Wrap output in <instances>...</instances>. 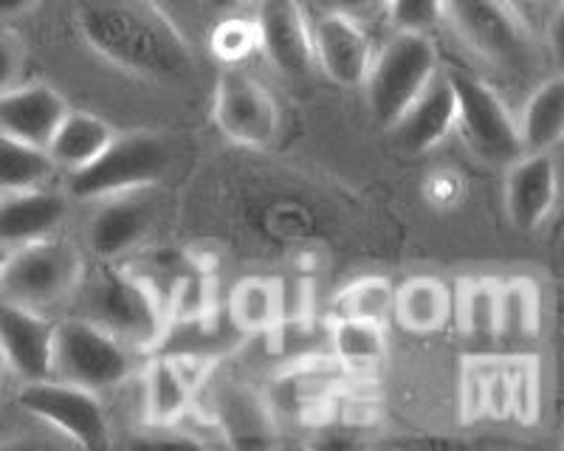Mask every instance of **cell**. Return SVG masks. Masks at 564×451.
<instances>
[{
    "label": "cell",
    "mask_w": 564,
    "mask_h": 451,
    "mask_svg": "<svg viewBox=\"0 0 564 451\" xmlns=\"http://www.w3.org/2000/svg\"><path fill=\"white\" fill-rule=\"evenodd\" d=\"M40 0H0V20L18 18V14H26L29 9L37 7Z\"/></svg>",
    "instance_id": "obj_38"
},
{
    "label": "cell",
    "mask_w": 564,
    "mask_h": 451,
    "mask_svg": "<svg viewBox=\"0 0 564 451\" xmlns=\"http://www.w3.org/2000/svg\"><path fill=\"white\" fill-rule=\"evenodd\" d=\"M522 153H553L564 135V82L562 77L542 79L525 99L520 119Z\"/></svg>",
    "instance_id": "obj_22"
},
{
    "label": "cell",
    "mask_w": 564,
    "mask_h": 451,
    "mask_svg": "<svg viewBox=\"0 0 564 451\" xmlns=\"http://www.w3.org/2000/svg\"><path fill=\"white\" fill-rule=\"evenodd\" d=\"M135 355V350L83 316H65L54 322L52 378L65 384H77L99 395L122 387L139 373Z\"/></svg>",
    "instance_id": "obj_6"
},
{
    "label": "cell",
    "mask_w": 564,
    "mask_h": 451,
    "mask_svg": "<svg viewBox=\"0 0 564 451\" xmlns=\"http://www.w3.org/2000/svg\"><path fill=\"white\" fill-rule=\"evenodd\" d=\"M215 420L231 449H269L274 446V406L257 389L231 384L215 400Z\"/></svg>",
    "instance_id": "obj_19"
},
{
    "label": "cell",
    "mask_w": 564,
    "mask_h": 451,
    "mask_svg": "<svg viewBox=\"0 0 564 451\" xmlns=\"http://www.w3.org/2000/svg\"><path fill=\"white\" fill-rule=\"evenodd\" d=\"M508 384H511V418L520 424H533L542 400V375L533 355H508Z\"/></svg>",
    "instance_id": "obj_31"
},
{
    "label": "cell",
    "mask_w": 564,
    "mask_h": 451,
    "mask_svg": "<svg viewBox=\"0 0 564 451\" xmlns=\"http://www.w3.org/2000/svg\"><path fill=\"white\" fill-rule=\"evenodd\" d=\"M215 124L240 147H269L280 135V105L257 77L226 65L215 85Z\"/></svg>",
    "instance_id": "obj_11"
},
{
    "label": "cell",
    "mask_w": 564,
    "mask_h": 451,
    "mask_svg": "<svg viewBox=\"0 0 564 451\" xmlns=\"http://www.w3.org/2000/svg\"><path fill=\"white\" fill-rule=\"evenodd\" d=\"M164 310H167V324L175 322H195L204 316L215 314V285L204 268H184L170 285L167 299H164Z\"/></svg>",
    "instance_id": "obj_29"
},
{
    "label": "cell",
    "mask_w": 564,
    "mask_h": 451,
    "mask_svg": "<svg viewBox=\"0 0 564 451\" xmlns=\"http://www.w3.org/2000/svg\"><path fill=\"white\" fill-rule=\"evenodd\" d=\"M437 68H441V57L430 34L392 32L390 40L372 54L370 72L361 82L367 90L372 122L384 130L390 128Z\"/></svg>",
    "instance_id": "obj_7"
},
{
    "label": "cell",
    "mask_w": 564,
    "mask_h": 451,
    "mask_svg": "<svg viewBox=\"0 0 564 451\" xmlns=\"http://www.w3.org/2000/svg\"><path fill=\"white\" fill-rule=\"evenodd\" d=\"M212 52L224 65H240L257 52V34L251 20L226 18L212 34Z\"/></svg>",
    "instance_id": "obj_33"
},
{
    "label": "cell",
    "mask_w": 564,
    "mask_h": 451,
    "mask_svg": "<svg viewBox=\"0 0 564 451\" xmlns=\"http://www.w3.org/2000/svg\"><path fill=\"white\" fill-rule=\"evenodd\" d=\"M452 316H457L468 342L494 344L500 324V279L471 277L457 285L452 294Z\"/></svg>",
    "instance_id": "obj_25"
},
{
    "label": "cell",
    "mask_w": 564,
    "mask_h": 451,
    "mask_svg": "<svg viewBox=\"0 0 564 451\" xmlns=\"http://www.w3.org/2000/svg\"><path fill=\"white\" fill-rule=\"evenodd\" d=\"M18 404L23 413L37 418L40 424L59 432L79 449H108L113 443L110 418L99 393L57 378H40L23 384Z\"/></svg>",
    "instance_id": "obj_9"
},
{
    "label": "cell",
    "mask_w": 564,
    "mask_h": 451,
    "mask_svg": "<svg viewBox=\"0 0 564 451\" xmlns=\"http://www.w3.org/2000/svg\"><path fill=\"white\" fill-rule=\"evenodd\" d=\"M392 316L410 333H437L452 319V290L437 277L421 274L395 288Z\"/></svg>",
    "instance_id": "obj_21"
},
{
    "label": "cell",
    "mask_w": 564,
    "mask_h": 451,
    "mask_svg": "<svg viewBox=\"0 0 564 451\" xmlns=\"http://www.w3.org/2000/svg\"><path fill=\"white\" fill-rule=\"evenodd\" d=\"M85 220V245L99 263H119L153 234L164 215V193L153 187L128 189L94 200Z\"/></svg>",
    "instance_id": "obj_10"
},
{
    "label": "cell",
    "mask_w": 564,
    "mask_h": 451,
    "mask_svg": "<svg viewBox=\"0 0 564 451\" xmlns=\"http://www.w3.org/2000/svg\"><path fill=\"white\" fill-rule=\"evenodd\" d=\"M491 355H466L460 367V415L466 424L486 418V381Z\"/></svg>",
    "instance_id": "obj_34"
},
{
    "label": "cell",
    "mask_w": 564,
    "mask_h": 451,
    "mask_svg": "<svg viewBox=\"0 0 564 451\" xmlns=\"http://www.w3.org/2000/svg\"><path fill=\"white\" fill-rule=\"evenodd\" d=\"M7 257H9V249H7V245H0V268H3Z\"/></svg>",
    "instance_id": "obj_40"
},
{
    "label": "cell",
    "mask_w": 564,
    "mask_h": 451,
    "mask_svg": "<svg viewBox=\"0 0 564 451\" xmlns=\"http://www.w3.org/2000/svg\"><path fill=\"white\" fill-rule=\"evenodd\" d=\"M70 212V198L54 189L34 187L23 193L0 195V245L37 243L54 238Z\"/></svg>",
    "instance_id": "obj_18"
},
{
    "label": "cell",
    "mask_w": 564,
    "mask_h": 451,
    "mask_svg": "<svg viewBox=\"0 0 564 451\" xmlns=\"http://www.w3.org/2000/svg\"><path fill=\"white\" fill-rule=\"evenodd\" d=\"M257 48L282 77H308L316 68L311 18L300 0H260L254 12Z\"/></svg>",
    "instance_id": "obj_12"
},
{
    "label": "cell",
    "mask_w": 564,
    "mask_h": 451,
    "mask_svg": "<svg viewBox=\"0 0 564 451\" xmlns=\"http://www.w3.org/2000/svg\"><path fill=\"white\" fill-rule=\"evenodd\" d=\"M74 23L90 52L124 74L153 82H184L195 52L155 0H77Z\"/></svg>",
    "instance_id": "obj_1"
},
{
    "label": "cell",
    "mask_w": 564,
    "mask_h": 451,
    "mask_svg": "<svg viewBox=\"0 0 564 451\" xmlns=\"http://www.w3.org/2000/svg\"><path fill=\"white\" fill-rule=\"evenodd\" d=\"M455 130V88L446 68H437L423 90L387 128L392 144L406 155H421L446 142Z\"/></svg>",
    "instance_id": "obj_13"
},
{
    "label": "cell",
    "mask_w": 564,
    "mask_h": 451,
    "mask_svg": "<svg viewBox=\"0 0 564 451\" xmlns=\"http://www.w3.org/2000/svg\"><path fill=\"white\" fill-rule=\"evenodd\" d=\"M85 274V257L77 245L63 238L9 249L0 268V299L32 310H48L74 297Z\"/></svg>",
    "instance_id": "obj_5"
},
{
    "label": "cell",
    "mask_w": 564,
    "mask_h": 451,
    "mask_svg": "<svg viewBox=\"0 0 564 451\" xmlns=\"http://www.w3.org/2000/svg\"><path fill=\"white\" fill-rule=\"evenodd\" d=\"M226 316L240 336L271 333L282 322V283L271 277H243L229 290Z\"/></svg>",
    "instance_id": "obj_23"
},
{
    "label": "cell",
    "mask_w": 564,
    "mask_h": 451,
    "mask_svg": "<svg viewBox=\"0 0 564 451\" xmlns=\"http://www.w3.org/2000/svg\"><path fill=\"white\" fill-rule=\"evenodd\" d=\"M68 110L63 94L52 85H14L12 90L0 94V133L45 150Z\"/></svg>",
    "instance_id": "obj_17"
},
{
    "label": "cell",
    "mask_w": 564,
    "mask_h": 451,
    "mask_svg": "<svg viewBox=\"0 0 564 451\" xmlns=\"http://www.w3.org/2000/svg\"><path fill=\"white\" fill-rule=\"evenodd\" d=\"M314 7L322 14H341L367 26L376 18H384L387 0H314Z\"/></svg>",
    "instance_id": "obj_37"
},
{
    "label": "cell",
    "mask_w": 564,
    "mask_h": 451,
    "mask_svg": "<svg viewBox=\"0 0 564 451\" xmlns=\"http://www.w3.org/2000/svg\"><path fill=\"white\" fill-rule=\"evenodd\" d=\"M558 200V164L553 153H522L508 164L506 215L517 232H536Z\"/></svg>",
    "instance_id": "obj_16"
},
{
    "label": "cell",
    "mask_w": 564,
    "mask_h": 451,
    "mask_svg": "<svg viewBox=\"0 0 564 451\" xmlns=\"http://www.w3.org/2000/svg\"><path fill=\"white\" fill-rule=\"evenodd\" d=\"M336 305H339V316L387 324L392 316V305H395V285L379 274L359 277L341 290L336 297Z\"/></svg>",
    "instance_id": "obj_30"
},
{
    "label": "cell",
    "mask_w": 564,
    "mask_h": 451,
    "mask_svg": "<svg viewBox=\"0 0 564 451\" xmlns=\"http://www.w3.org/2000/svg\"><path fill=\"white\" fill-rule=\"evenodd\" d=\"M54 319L43 310L0 299V361L26 381L52 378Z\"/></svg>",
    "instance_id": "obj_14"
},
{
    "label": "cell",
    "mask_w": 564,
    "mask_h": 451,
    "mask_svg": "<svg viewBox=\"0 0 564 451\" xmlns=\"http://www.w3.org/2000/svg\"><path fill=\"white\" fill-rule=\"evenodd\" d=\"M384 18L392 32L432 34L443 23V0H387Z\"/></svg>",
    "instance_id": "obj_32"
},
{
    "label": "cell",
    "mask_w": 564,
    "mask_h": 451,
    "mask_svg": "<svg viewBox=\"0 0 564 451\" xmlns=\"http://www.w3.org/2000/svg\"><path fill=\"white\" fill-rule=\"evenodd\" d=\"M116 130L105 122L97 113L88 110H68L63 122L54 130L52 142L45 144V153L52 158L54 169L63 173H77L88 167L110 142H113Z\"/></svg>",
    "instance_id": "obj_20"
},
{
    "label": "cell",
    "mask_w": 564,
    "mask_h": 451,
    "mask_svg": "<svg viewBox=\"0 0 564 451\" xmlns=\"http://www.w3.org/2000/svg\"><path fill=\"white\" fill-rule=\"evenodd\" d=\"M77 314L102 328L135 353H153L167 333V310L153 288L133 268L102 263L97 274L79 279Z\"/></svg>",
    "instance_id": "obj_2"
},
{
    "label": "cell",
    "mask_w": 564,
    "mask_h": 451,
    "mask_svg": "<svg viewBox=\"0 0 564 451\" xmlns=\"http://www.w3.org/2000/svg\"><path fill=\"white\" fill-rule=\"evenodd\" d=\"M327 350L347 367H372L387 355V324L336 316L327 324Z\"/></svg>",
    "instance_id": "obj_27"
},
{
    "label": "cell",
    "mask_w": 564,
    "mask_h": 451,
    "mask_svg": "<svg viewBox=\"0 0 564 451\" xmlns=\"http://www.w3.org/2000/svg\"><path fill=\"white\" fill-rule=\"evenodd\" d=\"M173 158L167 135L148 130L116 133L113 142L88 167L68 175V198L99 200L128 189L153 187L167 178Z\"/></svg>",
    "instance_id": "obj_4"
},
{
    "label": "cell",
    "mask_w": 564,
    "mask_h": 451,
    "mask_svg": "<svg viewBox=\"0 0 564 451\" xmlns=\"http://www.w3.org/2000/svg\"><path fill=\"white\" fill-rule=\"evenodd\" d=\"M542 328V294L531 277L500 279V324H497V342L508 348L536 339Z\"/></svg>",
    "instance_id": "obj_26"
},
{
    "label": "cell",
    "mask_w": 564,
    "mask_h": 451,
    "mask_svg": "<svg viewBox=\"0 0 564 451\" xmlns=\"http://www.w3.org/2000/svg\"><path fill=\"white\" fill-rule=\"evenodd\" d=\"M443 20L468 52L502 72H531L536 37L513 0H443Z\"/></svg>",
    "instance_id": "obj_3"
},
{
    "label": "cell",
    "mask_w": 564,
    "mask_h": 451,
    "mask_svg": "<svg viewBox=\"0 0 564 451\" xmlns=\"http://www.w3.org/2000/svg\"><path fill=\"white\" fill-rule=\"evenodd\" d=\"M316 68L341 88H359L372 63V37L367 26L341 14H322L311 20Z\"/></svg>",
    "instance_id": "obj_15"
},
{
    "label": "cell",
    "mask_w": 564,
    "mask_h": 451,
    "mask_svg": "<svg viewBox=\"0 0 564 451\" xmlns=\"http://www.w3.org/2000/svg\"><path fill=\"white\" fill-rule=\"evenodd\" d=\"M455 88V130L475 158L491 167H508L522 155L517 117L500 94L480 77L449 72Z\"/></svg>",
    "instance_id": "obj_8"
},
{
    "label": "cell",
    "mask_w": 564,
    "mask_h": 451,
    "mask_svg": "<svg viewBox=\"0 0 564 451\" xmlns=\"http://www.w3.org/2000/svg\"><path fill=\"white\" fill-rule=\"evenodd\" d=\"M23 65H26V48L20 37H14L12 32H0V94L20 85Z\"/></svg>",
    "instance_id": "obj_36"
},
{
    "label": "cell",
    "mask_w": 564,
    "mask_h": 451,
    "mask_svg": "<svg viewBox=\"0 0 564 451\" xmlns=\"http://www.w3.org/2000/svg\"><path fill=\"white\" fill-rule=\"evenodd\" d=\"M551 3H562V0H551Z\"/></svg>",
    "instance_id": "obj_41"
},
{
    "label": "cell",
    "mask_w": 564,
    "mask_h": 451,
    "mask_svg": "<svg viewBox=\"0 0 564 451\" xmlns=\"http://www.w3.org/2000/svg\"><path fill=\"white\" fill-rule=\"evenodd\" d=\"M206 7L212 9V12H220V14H229L235 12V9H240L246 3V0H204Z\"/></svg>",
    "instance_id": "obj_39"
},
{
    "label": "cell",
    "mask_w": 564,
    "mask_h": 451,
    "mask_svg": "<svg viewBox=\"0 0 564 451\" xmlns=\"http://www.w3.org/2000/svg\"><path fill=\"white\" fill-rule=\"evenodd\" d=\"M52 173L54 164L45 150L0 133V195L43 187Z\"/></svg>",
    "instance_id": "obj_28"
},
{
    "label": "cell",
    "mask_w": 564,
    "mask_h": 451,
    "mask_svg": "<svg viewBox=\"0 0 564 451\" xmlns=\"http://www.w3.org/2000/svg\"><path fill=\"white\" fill-rule=\"evenodd\" d=\"M486 418H511V384H508L506 359H491L486 381Z\"/></svg>",
    "instance_id": "obj_35"
},
{
    "label": "cell",
    "mask_w": 564,
    "mask_h": 451,
    "mask_svg": "<svg viewBox=\"0 0 564 451\" xmlns=\"http://www.w3.org/2000/svg\"><path fill=\"white\" fill-rule=\"evenodd\" d=\"M141 395H144V415L155 429H167L181 415L193 406V389L186 387L181 375L175 373L173 361L164 353L141 367Z\"/></svg>",
    "instance_id": "obj_24"
}]
</instances>
